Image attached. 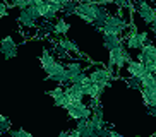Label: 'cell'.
<instances>
[{"mask_svg":"<svg viewBox=\"0 0 156 137\" xmlns=\"http://www.w3.org/2000/svg\"><path fill=\"white\" fill-rule=\"evenodd\" d=\"M127 27H129V23H125L120 16L110 14V16L106 17L105 24L101 26L100 33H103V34H117V36H122Z\"/></svg>","mask_w":156,"mask_h":137,"instance_id":"6da1fadb","label":"cell"},{"mask_svg":"<svg viewBox=\"0 0 156 137\" xmlns=\"http://www.w3.org/2000/svg\"><path fill=\"white\" fill-rule=\"evenodd\" d=\"M132 9L137 10V14L147 24L156 21V9L147 4V0H132Z\"/></svg>","mask_w":156,"mask_h":137,"instance_id":"7a4b0ae2","label":"cell"},{"mask_svg":"<svg viewBox=\"0 0 156 137\" xmlns=\"http://www.w3.org/2000/svg\"><path fill=\"white\" fill-rule=\"evenodd\" d=\"M87 76H89V81H91V82L103 84L105 87L110 86L112 81L115 79V76H113V74H112L106 67H98V68H94V70H91Z\"/></svg>","mask_w":156,"mask_h":137,"instance_id":"3957f363","label":"cell"},{"mask_svg":"<svg viewBox=\"0 0 156 137\" xmlns=\"http://www.w3.org/2000/svg\"><path fill=\"white\" fill-rule=\"evenodd\" d=\"M93 106L94 105H86V103H79L76 106H70L67 110V113H69V118L72 120H79V118H89L93 113Z\"/></svg>","mask_w":156,"mask_h":137,"instance_id":"277c9868","label":"cell"},{"mask_svg":"<svg viewBox=\"0 0 156 137\" xmlns=\"http://www.w3.org/2000/svg\"><path fill=\"white\" fill-rule=\"evenodd\" d=\"M76 130L83 137H98V130L94 128L91 118H79L76 123Z\"/></svg>","mask_w":156,"mask_h":137,"instance_id":"5b68a950","label":"cell"},{"mask_svg":"<svg viewBox=\"0 0 156 137\" xmlns=\"http://www.w3.org/2000/svg\"><path fill=\"white\" fill-rule=\"evenodd\" d=\"M0 53L4 55L5 58H14V57H17V45L14 43L12 36H7L2 40V43H0Z\"/></svg>","mask_w":156,"mask_h":137,"instance_id":"8992f818","label":"cell"},{"mask_svg":"<svg viewBox=\"0 0 156 137\" xmlns=\"http://www.w3.org/2000/svg\"><path fill=\"white\" fill-rule=\"evenodd\" d=\"M125 67H127L129 74H130V77H144L147 74V68L144 67V64L142 62H139V60H129L127 64H125Z\"/></svg>","mask_w":156,"mask_h":137,"instance_id":"52a82bcc","label":"cell"},{"mask_svg":"<svg viewBox=\"0 0 156 137\" xmlns=\"http://www.w3.org/2000/svg\"><path fill=\"white\" fill-rule=\"evenodd\" d=\"M69 23L65 21V17H57L53 23H51V27H50V33H53L55 36H64L67 34L69 31Z\"/></svg>","mask_w":156,"mask_h":137,"instance_id":"ba28073f","label":"cell"},{"mask_svg":"<svg viewBox=\"0 0 156 137\" xmlns=\"http://www.w3.org/2000/svg\"><path fill=\"white\" fill-rule=\"evenodd\" d=\"M51 41H53L57 46H60V48H64V50H67V51H72V53H76V55H83V53H81V50L77 48V45H76L74 41L67 40V38L58 36V38H55V40H51Z\"/></svg>","mask_w":156,"mask_h":137,"instance_id":"9c48e42d","label":"cell"},{"mask_svg":"<svg viewBox=\"0 0 156 137\" xmlns=\"http://www.w3.org/2000/svg\"><path fill=\"white\" fill-rule=\"evenodd\" d=\"M122 43H124V41H122V36H117V34H103V46H105L108 51L117 48V46H120Z\"/></svg>","mask_w":156,"mask_h":137,"instance_id":"30bf717a","label":"cell"},{"mask_svg":"<svg viewBox=\"0 0 156 137\" xmlns=\"http://www.w3.org/2000/svg\"><path fill=\"white\" fill-rule=\"evenodd\" d=\"M87 64H89V62H87ZM86 64V65H87ZM65 68H67V72L69 74H81V72H86V65L84 64H81V62H76V60H67V62H65Z\"/></svg>","mask_w":156,"mask_h":137,"instance_id":"8fae6325","label":"cell"},{"mask_svg":"<svg viewBox=\"0 0 156 137\" xmlns=\"http://www.w3.org/2000/svg\"><path fill=\"white\" fill-rule=\"evenodd\" d=\"M55 62H57L55 57H53V55H51L48 50H45V51H43V55L40 57V64H41V67L45 68V72H46V70H48V68H50L53 64H55Z\"/></svg>","mask_w":156,"mask_h":137,"instance_id":"7c38bea8","label":"cell"},{"mask_svg":"<svg viewBox=\"0 0 156 137\" xmlns=\"http://www.w3.org/2000/svg\"><path fill=\"white\" fill-rule=\"evenodd\" d=\"M65 70V65H64V62H55V64L51 65L48 70H46V77L48 76H55V74H60V72H64Z\"/></svg>","mask_w":156,"mask_h":137,"instance_id":"4fadbf2b","label":"cell"},{"mask_svg":"<svg viewBox=\"0 0 156 137\" xmlns=\"http://www.w3.org/2000/svg\"><path fill=\"white\" fill-rule=\"evenodd\" d=\"M53 103H55V106H58V108H65V105H67V96H65V93L62 91L60 94L53 96Z\"/></svg>","mask_w":156,"mask_h":137,"instance_id":"5bb4252c","label":"cell"},{"mask_svg":"<svg viewBox=\"0 0 156 137\" xmlns=\"http://www.w3.org/2000/svg\"><path fill=\"white\" fill-rule=\"evenodd\" d=\"M10 137H33L29 132H26L24 128H19V130H9Z\"/></svg>","mask_w":156,"mask_h":137,"instance_id":"9a60e30c","label":"cell"},{"mask_svg":"<svg viewBox=\"0 0 156 137\" xmlns=\"http://www.w3.org/2000/svg\"><path fill=\"white\" fill-rule=\"evenodd\" d=\"M125 82H127V86H130V87L141 89V79H137V77H129V79H125Z\"/></svg>","mask_w":156,"mask_h":137,"instance_id":"2e32d148","label":"cell"},{"mask_svg":"<svg viewBox=\"0 0 156 137\" xmlns=\"http://www.w3.org/2000/svg\"><path fill=\"white\" fill-rule=\"evenodd\" d=\"M16 7H19V9H26L28 5H31V0H14V4Z\"/></svg>","mask_w":156,"mask_h":137,"instance_id":"e0dca14e","label":"cell"},{"mask_svg":"<svg viewBox=\"0 0 156 137\" xmlns=\"http://www.w3.org/2000/svg\"><path fill=\"white\" fill-rule=\"evenodd\" d=\"M7 130H10V120L9 118H5L4 122H0V132L5 134Z\"/></svg>","mask_w":156,"mask_h":137,"instance_id":"ac0fdd59","label":"cell"},{"mask_svg":"<svg viewBox=\"0 0 156 137\" xmlns=\"http://www.w3.org/2000/svg\"><path fill=\"white\" fill-rule=\"evenodd\" d=\"M137 38H139V41H141V45H146V43H149V38H147V33H146V31L137 33Z\"/></svg>","mask_w":156,"mask_h":137,"instance_id":"d6986e66","label":"cell"},{"mask_svg":"<svg viewBox=\"0 0 156 137\" xmlns=\"http://www.w3.org/2000/svg\"><path fill=\"white\" fill-rule=\"evenodd\" d=\"M7 10H9L7 4H5L4 0H0V17H4V16H7Z\"/></svg>","mask_w":156,"mask_h":137,"instance_id":"ffe728a7","label":"cell"},{"mask_svg":"<svg viewBox=\"0 0 156 137\" xmlns=\"http://www.w3.org/2000/svg\"><path fill=\"white\" fill-rule=\"evenodd\" d=\"M106 137H122L120 134H117V132H113V130H110V132L106 134Z\"/></svg>","mask_w":156,"mask_h":137,"instance_id":"44dd1931","label":"cell"},{"mask_svg":"<svg viewBox=\"0 0 156 137\" xmlns=\"http://www.w3.org/2000/svg\"><path fill=\"white\" fill-rule=\"evenodd\" d=\"M149 26H151V31H153V34H154V38H156V21H154V23H151Z\"/></svg>","mask_w":156,"mask_h":137,"instance_id":"7402d4cb","label":"cell"},{"mask_svg":"<svg viewBox=\"0 0 156 137\" xmlns=\"http://www.w3.org/2000/svg\"><path fill=\"white\" fill-rule=\"evenodd\" d=\"M5 118H7V117H4V115H0V122H4Z\"/></svg>","mask_w":156,"mask_h":137,"instance_id":"603a6c76","label":"cell"}]
</instances>
